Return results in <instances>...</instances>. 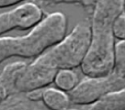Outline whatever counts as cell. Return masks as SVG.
<instances>
[{
  "label": "cell",
  "mask_w": 125,
  "mask_h": 110,
  "mask_svg": "<svg viewBox=\"0 0 125 110\" xmlns=\"http://www.w3.org/2000/svg\"><path fill=\"white\" fill-rule=\"evenodd\" d=\"M124 11L123 0L96 1L90 19V46L80 66L86 77H103L112 72L115 46L112 23Z\"/></svg>",
  "instance_id": "1"
},
{
  "label": "cell",
  "mask_w": 125,
  "mask_h": 110,
  "mask_svg": "<svg viewBox=\"0 0 125 110\" xmlns=\"http://www.w3.org/2000/svg\"><path fill=\"white\" fill-rule=\"evenodd\" d=\"M67 18L62 12L49 14L26 35L0 37V64L7 58L38 57L66 34Z\"/></svg>",
  "instance_id": "2"
},
{
  "label": "cell",
  "mask_w": 125,
  "mask_h": 110,
  "mask_svg": "<svg viewBox=\"0 0 125 110\" xmlns=\"http://www.w3.org/2000/svg\"><path fill=\"white\" fill-rule=\"evenodd\" d=\"M90 22L77 23L69 34L42 55L58 70H73L81 66L90 46Z\"/></svg>",
  "instance_id": "3"
},
{
  "label": "cell",
  "mask_w": 125,
  "mask_h": 110,
  "mask_svg": "<svg viewBox=\"0 0 125 110\" xmlns=\"http://www.w3.org/2000/svg\"><path fill=\"white\" fill-rule=\"evenodd\" d=\"M124 86L125 81L111 72L103 77H85L67 94L71 104L89 107Z\"/></svg>",
  "instance_id": "4"
},
{
  "label": "cell",
  "mask_w": 125,
  "mask_h": 110,
  "mask_svg": "<svg viewBox=\"0 0 125 110\" xmlns=\"http://www.w3.org/2000/svg\"><path fill=\"white\" fill-rule=\"evenodd\" d=\"M58 71L59 70L41 55L26 65L18 80L16 91L17 92L26 93L34 90L46 89L50 84L54 83Z\"/></svg>",
  "instance_id": "5"
},
{
  "label": "cell",
  "mask_w": 125,
  "mask_h": 110,
  "mask_svg": "<svg viewBox=\"0 0 125 110\" xmlns=\"http://www.w3.org/2000/svg\"><path fill=\"white\" fill-rule=\"evenodd\" d=\"M42 9L34 2H23L15 9L0 14V37L14 30H27L35 27L43 18Z\"/></svg>",
  "instance_id": "6"
},
{
  "label": "cell",
  "mask_w": 125,
  "mask_h": 110,
  "mask_svg": "<svg viewBox=\"0 0 125 110\" xmlns=\"http://www.w3.org/2000/svg\"><path fill=\"white\" fill-rule=\"evenodd\" d=\"M27 63L22 60L10 62L4 66L0 73V97L4 101L12 96L16 91V85Z\"/></svg>",
  "instance_id": "7"
},
{
  "label": "cell",
  "mask_w": 125,
  "mask_h": 110,
  "mask_svg": "<svg viewBox=\"0 0 125 110\" xmlns=\"http://www.w3.org/2000/svg\"><path fill=\"white\" fill-rule=\"evenodd\" d=\"M41 101L49 110H68L71 104L66 92L52 87L44 89Z\"/></svg>",
  "instance_id": "8"
},
{
  "label": "cell",
  "mask_w": 125,
  "mask_h": 110,
  "mask_svg": "<svg viewBox=\"0 0 125 110\" xmlns=\"http://www.w3.org/2000/svg\"><path fill=\"white\" fill-rule=\"evenodd\" d=\"M85 110H125V86L113 92Z\"/></svg>",
  "instance_id": "9"
},
{
  "label": "cell",
  "mask_w": 125,
  "mask_h": 110,
  "mask_svg": "<svg viewBox=\"0 0 125 110\" xmlns=\"http://www.w3.org/2000/svg\"><path fill=\"white\" fill-rule=\"evenodd\" d=\"M79 77L73 70H59L54 79V83L58 90L66 93L71 92L79 83Z\"/></svg>",
  "instance_id": "10"
},
{
  "label": "cell",
  "mask_w": 125,
  "mask_h": 110,
  "mask_svg": "<svg viewBox=\"0 0 125 110\" xmlns=\"http://www.w3.org/2000/svg\"><path fill=\"white\" fill-rule=\"evenodd\" d=\"M112 72L118 78L125 81V41L115 43Z\"/></svg>",
  "instance_id": "11"
},
{
  "label": "cell",
  "mask_w": 125,
  "mask_h": 110,
  "mask_svg": "<svg viewBox=\"0 0 125 110\" xmlns=\"http://www.w3.org/2000/svg\"><path fill=\"white\" fill-rule=\"evenodd\" d=\"M112 34L119 41H125V11L120 13L113 20Z\"/></svg>",
  "instance_id": "12"
},
{
  "label": "cell",
  "mask_w": 125,
  "mask_h": 110,
  "mask_svg": "<svg viewBox=\"0 0 125 110\" xmlns=\"http://www.w3.org/2000/svg\"><path fill=\"white\" fill-rule=\"evenodd\" d=\"M43 92L44 89H38V90H34L31 92H28L25 93V97L31 101V102H38L40 100H42V95H43Z\"/></svg>",
  "instance_id": "13"
},
{
  "label": "cell",
  "mask_w": 125,
  "mask_h": 110,
  "mask_svg": "<svg viewBox=\"0 0 125 110\" xmlns=\"http://www.w3.org/2000/svg\"><path fill=\"white\" fill-rule=\"evenodd\" d=\"M21 0H0V8H7L21 3Z\"/></svg>",
  "instance_id": "14"
},
{
  "label": "cell",
  "mask_w": 125,
  "mask_h": 110,
  "mask_svg": "<svg viewBox=\"0 0 125 110\" xmlns=\"http://www.w3.org/2000/svg\"><path fill=\"white\" fill-rule=\"evenodd\" d=\"M2 102H3V100H2V98L0 97V105H1V103H2Z\"/></svg>",
  "instance_id": "15"
}]
</instances>
